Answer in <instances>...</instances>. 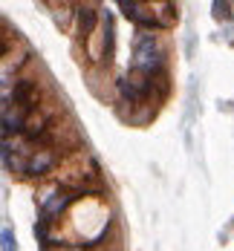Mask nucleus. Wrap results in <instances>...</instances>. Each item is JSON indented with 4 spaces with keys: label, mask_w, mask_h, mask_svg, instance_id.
<instances>
[{
    "label": "nucleus",
    "mask_w": 234,
    "mask_h": 251,
    "mask_svg": "<svg viewBox=\"0 0 234 251\" xmlns=\"http://www.w3.org/2000/svg\"><path fill=\"white\" fill-rule=\"evenodd\" d=\"M165 58H168V52L162 47L159 35H154V32H139L136 50H133V61H130V73L154 78L165 70Z\"/></svg>",
    "instance_id": "f257e3e1"
},
{
    "label": "nucleus",
    "mask_w": 234,
    "mask_h": 251,
    "mask_svg": "<svg viewBox=\"0 0 234 251\" xmlns=\"http://www.w3.org/2000/svg\"><path fill=\"white\" fill-rule=\"evenodd\" d=\"M3 99H9L12 104H18L21 110L26 113H32V110H38L41 107V84L35 81L32 75H18L15 78V87L12 90H6L3 93Z\"/></svg>",
    "instance_id": "f03ea898"
},
{
    "label": "nucleus",
    "mask_w": 234,
    "mask_h": 251,
    "mask_svg": "<svg viewBox=\"0 0 234 251\" xmlns=\"http://www.w3.org/2000/svg\"><path fill=\"white\" fill-rule=\"evenodd\" d=\"M78 197L76 194H70V191H55V194H47V197H41V217L38 220H44V223H50V226H55L58 220H61V214L76 202Z\"/></svg>",
    "instance_id": "7ed1b4c3"
},
{
    "label": "nucleus",
    "mask_w": 234,
    "mask_h": 251,
    "mask_svg": "<svg viewBox=\"0 0 234 251\" xmlns=\"http://www.w3.org/2000/svg\"><path fill=\"white\" fill-rule=\"evenodd\" d=\"M119 9L128 15L139 29H159L154 15V3H139V0H119Z\"/></svg>",
    "instance_id": "20e7f679"
},
{
    "label": "nucleus",
    "mask_w": 234,
    "mask_h": 251,
    "mask_svg": "<svg viewBox=\"0 0 234 251\" xmlns=\"http://www.w3.org/2000/svg\"><path fill=\"white\" fill-rule=\"evenodd\" d=\"M61 153L55 151V148H38V151L32 153V159H29V165H26V176H44L50 174L52 168H58L61 165Z\"/></svg>",
    "instance_id": "39448f33"
},
{
    "label": "nucleus",
    "mask_w": 234,
    "mask_h": 251,
    "mask_svg": "<svg viewBox=\"0 0 234 251\" xmlns=\"http://www.w3.org/2000/svg\"><path fill=\"white\" fill-rule=\"evenodd\" d=\"M76 21H78V35L84 41H90L99 32V21H102V9L96 3H81L76 9Z\"/></svg>",
    "instance_id": "423d86ee"
},
{
    "label": "nucleus",
    "mask_w": 234,
    "mask_h": 251,
    "mask_svg": "<svg viewBox=\"0 0 234 251\" xmlns=\"http://www.w3.org/2000/svg\"><path fill=\"white\" fill-rule=\"evenodd\" d=\"M3 251H18V246H15V231L12 228H3Z\"/></svg>",
    "instance_id": "0eeeda50"
},
{
    "label": "nucleus",
    "mask_w": 234,
    "mask_h": 251,
    "mask_svg": "<svg viewBox=\"0 0 234 251\" xmlns=\"http://www.w3.org/2000/svg\"><path fill=\"white\" fill-rule=\"evenodd\" d=\"M44 251H87V249H78V246H70V243H50V246H44Z\"/></svg>",
    "instance_id": "6e6552de"
},
{
    "label": "nucleus",
    "mask_w": 234,
    "mask_h": 251,
    "mask_svg": "<svg viewBox=\"0 0 234 251\" xmlns=\"http://www.w3.org/2000/svg\"><path fill=\"white\" fill-rule=\"evenodd\" d=\"M229 12H232V3H220V0L214 3V15L217 18H229Z\"/></svg>",
    "instance_id": "1a4fd4ad"
}]
</instances>
